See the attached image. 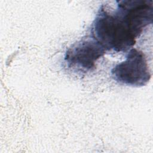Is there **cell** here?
<instances>
[{
	"mask_svg": "<svg viewBox=\"0 0 153 153\" xmlns=\"http://www.w3.org/2000/svg\"><path fill=\"white\" fill-rule=\"evenodd\" d=\"M111 75L117 82L133 87L146 85L151 77L144 54L134 48L128 50L124 61L112 69Z\"/></svg>",
	"mask_w": 153,
	"mask_h": 153,
	"instance_id": "2",
	"label": "cell"
},
{
	"mask_svg": "<svg viewBox=\"0 0 153 153\" xmlns=\"http://www.w3.org/2000/svg\"><path fill=\"white\" fill-rule=\"evenodd\" d=\"M106 51L93 38L82 39L69 48L65 54V60L69 67L87 72L94 69L96 63L105 54Z\"/></svg>",
	"mask_w": 153,
	"mask_h": 153,
	"instance_id": "3",
	"label": "cell"
},
{
	"mask_svg": "<svg viewBox=\"0 0 153 153\" xmlns=\"http://www.w3.org/2000/svg\"><path fill=\"white\" fill-rule=\"evenodd\" d=\"M109 11L102 5L91 27V35L106 50L126 52L153 20L152 0H123Z\"/></svg>",
	"mask_w": 153,
	"mask_h": 153,
	"instance_id": "1",
	"label": "cell"
}]
</instances>
